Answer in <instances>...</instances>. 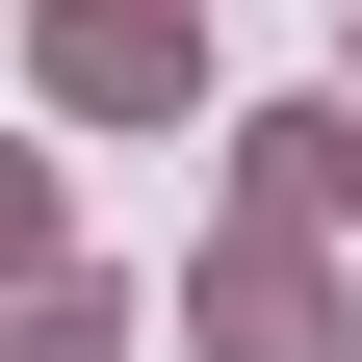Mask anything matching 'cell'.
<instances>
[{
    "label": "cell",
    "mask_w": 362,
    "mask_h": 362,
    "mask_svg": "<svg viewBox=\"0 0 362 362\" xmlns=\"http://www.w3.org/2000/svg\"><path fill=\"white\" fill-rule=\"evenodd\" d=\"M52 78H78V104H181V26H156V0H52Z\"/></svg>",
    "instance_id": "1"
}]
</instances>
